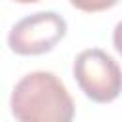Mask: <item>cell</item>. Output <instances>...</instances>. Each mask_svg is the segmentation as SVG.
I'll list each match as a JSON object with an SVG mask.
<instances>
[{
    "label": "cell",
    "mask_w": 122,
    "mask_h": 122,
    "mask_svg": "<svg viewBox=\"0 0 122 122\" xmlns=\"http://www.w3.org/2000/svg\"><path fill=\"white\" fill-rule=\"evenodd\" d=\"M11 114L17 122H72L74 101L67 86L48 71L25 74L10 97Z\"/></svg>",
    "instance_id": "1"
},
{
    "label": "cell",
    "mask_w": 122,
    "mask_h": 122,
    "mask_svg": "<svg viewBox=\"0 0 122 122\" xmlns=\"http://www.w3.org/2000/svg\"><path fill=\"white\" fill-rule=\"evenodd\" d=\"M80 90L95 103H111L122 92V69L99 48L82 50L72 65Z\"/></svg>",
    "instance_id": "2"
},
{
    "label": "cell",
    "mask_w": 122,
    "mask_h": 122,
    "mask_svg": "<svg viewBox=\"0 0 122 122\" xmlns=\"http://www.w3.org/2000/svg\"><path fill=\"white\" fill-rule=\"evenodd\" d=\"M67 34V21L55 11H36L19 19L10 34L8 46L17 55H40L55 48Z\"/></svg>",
    "instance_id": "3"
},
{
    "label": "cell",
    "mask_w": 122,
    "mask_h": 122,
    "mask_svg": "<svg viewBox=\"0 0 122 122\" xmlns=\"http://www.w3.org/2000/svg\"><path fill=\"white\" fill-rule=\"evenodd\" d=\"M118 0H71V4L82 11H101L112 8Z\"/></svg>",
    "instance_id": "4"
},
{
    "label": "cell",
    "mask_w": 122,
    "mask_h": 122,
    "mask_svg": "<svg viewBox=\"0 0 122 122\" xmlns=\"http://www.w3.org/2000/svg\"><path fill=\"white\" fill-rule=\"evenodd\" d=\"M112 44H114L116 51L122 55V21L114 27V32H112Z\"/></svg>",
    "instance_id": "5"
},
{
    "label": "cell",
    "mask_w": 122,
    "mask_h": 122,
    "mask_svg": "<svg viewBox=\"0 0 122 122\" xmlns=\"http://www.w3.org/2000/svg\"><path fill=\"white\" fill-rule=\"evenodd\" d=\"M15 2H19V4H32V2H38V0H15Z\"/></svg>",
    "instance_id": "6"
}]
</instances>
